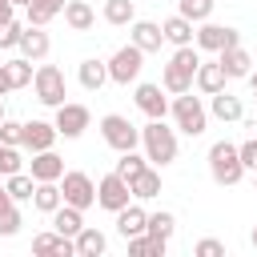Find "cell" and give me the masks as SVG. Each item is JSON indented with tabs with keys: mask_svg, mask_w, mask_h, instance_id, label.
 Wrapping results in <instances>:
<instances>
[{
	"mask_svg": "<svg viewBox=\"0 0 257 257\" xmlns=\"http://www.w3.org/2000/svg\"><path fill=\"white\" fill-rule=\"evenodd\" d=\"M141 145H145V157L149 165H173L177 161V128L165 124V116H153L145 128H141Z\"/></svg>",
	"mask_w": 257,
	"mask_h": 257,
	"instance_id": "1",
	"label": "cell"
},
{
	"mask_svg": "<svg viewBox=\"0 0 257 257\" xmlns=\"http://www.w3.org/2000/svg\"><path fill=\"white\" fill-rule=\"evenodd\" d=\"M169 112H173V120H177V128H181L185 137H201V133L209 128V112H205V104L193 96V88H189V92H177V100L169 104Z\"/></svg>",
	"mask_w": 257,
	"mask_h": 257,
	"instance_id": "2",
	"label": "cell"
},
{
	"mask_svg": "<svg viewBox=\"0 0 257 257\" xmlns=\"http://www.w3.org/2000/svg\"><path fill=\"white\" fill-rule=\"evenodd\" d=\"M209 177H213L217 185H225V189L245 177V165H241V157H237V145L217 141V145L209 149Z\"/></svg>",
	"mask_w": 257,
	"mask_h": 257,
	"instance_id": "3",
	"label": "cell"
},
{
	"mask_svg": "<svg viewBox=\"0 0 257 257\" xmlns=\"http://www.w3.org/2000/svg\"><path fill=\"white\" fill-rule=\"evenodd\" d=\"M100 137H104V145L116 149V153H128V149L141 145V128H137L128 116H120V112H104V116H100Z\"/></svg>",
	"mask_w": 257,
	"mask_h": 257,
	"instance_id": "4",
	"label": "cell"
},
{
	"mask_svg": "<svg viewBox=\"0 0 257 257\" xmlns=\"http://www.w3.org/2000/svg\"><path fill=\"white\" fill-rule=\"evenodd\" d=\"M32 88H36V100H40V104H48V108L64 104V92H68L64 72H60L56 64H40V68L32 72Z\"/></svg>",
	"mask_w": 257,
	"mask_h": 257,
	"instance_id": "5",
	"label": "cell"
},
{
	"mask_svg": "<svg viewBox=\"0 0 257 257\" xmlns=\"http://www.w3.org/2000/svg\"><path fill=\"white\" fill-rule=\"evenodd\" d=\"M104 64H108V80H112V84H133V80L141 76V68H145V52H141L137 44H124V48H116L112 60H104Z\"/></svg>",
	"mask_w": 257,
	"mask_h": 257,
	"instance_id": "6",
	"label": "cell"
},
{
	"mask_svg": "<svg viewBox=\"0 0 257 257\" xmlns=\"http://www.w3.org/2000/svg\"><path fill=\"white\" fill-rule=\"evenodd\" d=\"M60 197H64V205L84 213L88 205H96V185H92L88 173H64L60 177Z\"/></svg>",
	"mask_w": 257,
	"mask_h": 257,
	"instance_id": "7",
	"label": "cell"
},
{
	"mask_svg": "<svg viewBox=\"0 0 257 257\" xmlns=\"http://www.w3.org/2000/svg\"><path fill=\"white\" fill-rule=\"evenodd\" d=\"M193 40H197L201 52H221V48L241 44V32L225 28V24H213V20H201V28H193Z\"/></svg>",
	"mask_w": 257,
	"mask_h": 257,
	"instance_id": "8",
	"label": "cell"
},
{
	"mask_svg": "<svg viewBox=\"0 0 257 257\" xmlns=\"http://www.w3.org/2000/svg\"><path fill=\"white\" fill-rule=\"evenodd\" d=\"M56 133L64 137V141H76L88 124H92V112L84 108V104H72V100H64V104H56Z\"/></svg>",
	"mask_w": 257,
	"mask_h": 257,
	"instance_id": "9",
	"label": "cell"
},
{
	"mask_svg": "<svg viewBox=\"0 0 257 257\" xmlns=\"http://www.w3.org/2000/svg\"><path fill=\"white\" fill-rule=\"evenodd\" d=\"M128 201H133V189H128V181H124L120 173H108V177L96 181V205H100V209L116 213V209H124Z\"/></svg>",
	"mask_w": 257,
	"mask_h": 257,
	"instance_id": "10",
	"label": "cell"
},
{
	"mask_svg": "<svg viewBox=\"0 0 257 257\" xmlns=\"http://www.w3.org/2000/svg\"><path fill=\"white\" fill-rule=\"evenodd\" d=\"M32 253H40V257H76V245H72V237H60L56 229H48V233L32 237Z\"/></svg>",
	"mask_w": 257,
	"mask_h": 257,
	"instance_id": "11",
	"label": "cell"
},
{
	"mask_svg": "<svg viewBox=\"0 0 257 257\" xmlns=\"http://www.w3.org/2000/svg\"><path fill=\"white\" fill-rule=\"evenodd\" d=\"M20 56H28V60H44L48 56V48H52V40H48V32L40 28V24H24V32H20Z\"/></svg>",
	"mask_w": 257,
	"mask_h": 257,
	"instance_id": "12",
	"label": "cell"
},
{
	"mask_svg": "<svg viewBox=\"0 0 257 257\" xmlns=\"http://www.w3.org/2000/svg\"><path fill=\"white\" fill-rule=\"evenodd\" d=\"M28 173H32V181H60V177H64V161H60L52 149H40V153H32Z\"/></svg>",
	"mask_w": 257,
	"mask_h": 257,
	"instance_id": "13",
	"label": "cell"
},
{
	"mask_svg": "<svg viewBox=\"0 0 257 257\" xmlns=\"http://www.w3.org/2000/svg\"><path fill=\"white\" fill-rule=\"evenodd\" d=\"M217 60H221V68H225V76H229V80H241V76H249V72H253V56H249L241 44L221 48V52H217Z\"/></svg>",
	"mask_w": 257,
	"mask_h": 257,
	"instance_id": "14",
	"label": "cell"
},
{
	"mask_svg": "<svg viewBox=\"0 0 257 257\" xmlns=\"http://www.w3.org/2000/svg\"><path fill=\"white\" fill-rule=\"evenodd\" d=\"M133 100H137V108H141L149 120L169 112V100H165V88H161V84H137V96H133Z\"/></svg>",
	"mask_w": 257,
	"mask_h": 257,
	"instance_id": "15",
	"label": "cell"
},
{
	"mask_svg": "<svg viewBox=\"0 0 257 257\" xmlns=\"http://www.w3.org/2000/svg\"><path fill=\"white\" fill-rule=\"evenodd\" d=\"M56 137H60V133H56V124H48V120H28V124H24V141H20V145H24L28 153H40V149H52V145H56Z\"/></svg>",
	"mask_w": 257,
	"mask_h": 257,
	"instance_id": "16",
	"label": "cell"
},
{
	"mask_svg": "<svg viewBox=\"0 0 257 257\" xmlns=\"http://www.w3.org/2000/svg\"><path fill=\"white\" fill-rule=\"evenodd\" d=\"M128 44H137L141 52H157V48L165 44V32H161V24H153V20H133Z\"/></svg>",
	"mask_w": 257,
	"mask_h": 257,
	"instance_id": "17",
	"label": "cell"
},
{
	"mask_svg": "<svg viewBox=\"0 0 257 257\" xmlns=\"http://www.w3.org/2000/svg\"><path fill=\"white\" fill-rule=\"evenodd\" d=\"M64 24H68L72 32H88V28L96 24L92 4H88V0H64Z\"/></svg>",
	"mask_w": 257,
	"mask_h": 257,
	"instance_id": "18",
	"label": "cell"
},
{
	"mask_svg": "<svg viewBox=\"0 0 257 257\" xmlns=\"http://www.w3.org/2000/svg\"><path fill=\"white\" fill-rule=\"evenodd\" d=\"M76 80H80V88L100 92V88H104V80H108V64H104V60H96V56H88V60H80V68H76Z\"/></svg>",
	"mask_w": 257,
	"mask_h": 257,
	"instance_id": "19",
	"label": "cell"
},
{
	"mask_svg": "<svg viewBox=\"0 0 257 257\" xmlns=\"http://www.w3.org/2000/svg\"><path fill=\"white\" fill-rule=\"evenodd\" d=\"M225 80H229V76H225L221 60H213V64H205V60H201V64H197V72H193V84H197L201 92H209V96H213V92H221V88H225Z\"/></svg>",
	"mask_w": 257,
	"mask_h": 257,
	"instance_id": "20",
	"label": "cell"
},
{
	"mask_svg": "<svg viewBox=\"0 0 257 257\" xmlns=\"http://www.w3.org/2000/svg\"><path fill=\"white\" fill-rule=\"evenodd\" d=\"M145 221H149V213L141 209V205H124V209H116V233L128 241V237H137V233H145Z\"/></svg>",
	"mask_w": 257,
	"mask_h": 257,
	"instance_id": "21",
	"label": "cell"
},
{
	"mask_svg": "<svg viewBox=\"0 0 257 257\" xmlns=\"http://www.w3.org/2000/svg\"><path fill=\"white\" fill-rule=\"evenodd\" d=\"M128 189H133L137 201H153V197H161V173H157L153 165H145V169L128 181Z\"/></svg>",
	"mask_w": 257,
	"mask_h": 257,
	"instance_id": "22",
	"label": "cell"
},
{
	"mask_svg": "<svg viewBox=\"0 0 257 257\" xmlns=\"http://www.w3.org/2000/svg\"><path fill=\"white\" fill-rule=\"evenodd\" d=\"M52 229H56L60 237H76V233L84 229V213L60 201V209H52Z\"/></svg>",
	"mask_w": 257,
	"mask_h": 257,
	"instance_id": "23",
	"label": "cell"
},
{
	"mask_svg": "<svg viewBox=\"0 0 257 257\" xmlns=\"http://www.w3.org/2000/svg\"><path fill=\"white\" fill-rule=\"evenodd\" d=\"M209 112L217 116V120H241L245 116V108H241V96H233V92H213V100H209Z\"/></svg>",
	"mask_w": 257,
	"mask_h": 257,
	"instance_id": "24",
	"label": "cell"
},
{
	"mask_svg": "<svg viewBox=\"0 0 257 257\" xmlns=\"http://www.w3.org/2000/svg\"><path fill=\"white\" fill-rule=\"evenodd\" d=\"M72 245H76V257H100L104 249H108V237L100 233V229H80L76 237H72Z\"/></svg>",
	"mask_w": 257,
	"mask_h": 257,
	"instance_id": "25",
	"label": "cell"
},
{
	"mask_svg": "<svg viewBox=\"0 0 257 257\" xmlns=\"http://www.w3.org/2000/svg\"><path fill=\"white\" fill-rule=\"evenodd\" d=\"M165 253H169L165 237H149V233L128 237V257H165Z\"/></svg>",
	"mask_w": 257,
	"mask_h": 257,
	"instance_id": "26",
	"label": "cell"
},
{
	"mask_svg": "<svg viewBox=\"0 0 257 257\" xmlns=\"http://www.w3.org/2000/svg\"><path fill=\"white\" fill-rule=\"evenodd\" d=\"M161 32H165V40H169L173 48H181V44H193V20H185L181 12H177V16H169V20L161 24Z\"/></svg>",
	"mask_w": 257,
	"mask_h": 257,
	"instance_id": "27",
	"label": "cell"
},
{
	"mask_svg": "<svg viewBox=\"0 0 257 257\" xmlns=\"http://www.w3.org/2000/svg\"><path fill=\"white\" fill-rule=\"evenodd\" d=\"M60 185L56 181H36V189H32V205L40 209V213H48L52 217V209H60Z\"/></svg>",
	"mask_w": 257,
	"mask_h": 257,
	"instance_id": "28",
	"label": "cell"
},
{
	"mask_svg": "<svg viewBox=\"0 0 257 257\" xmlns=\"http://www.w3.org/2000/svg\"><path fill=\"white\" fill-rule=\"evenodd\" d=\"M161 88H165V92H173V96H177V92H189V88H193V72H185L181 64H173V60H169V64H165V72H161Z\"/></svg>",
	"mask_w": 257,
	"mask_h": 257,
	"instance_id": "29",
	"label": "cell"
},
{
	"mask_svg": "<svg viewBox=\"0 0 257 257\" xmlns=\"http://www.w3.org/2000/svg\"><path fill=\"white\" fill-rule=\"evenodd\" d=\"M24 12H28V24H40V28H44L52 16H60V12H64V0H28V8H24Z\"/></svg>",
	"mask_w": 257,
	"mask_h": 257,
	"instance_id": "30",
	"label": "cell"
},
{
	"mask_svg": "<svg viewBox=\"0 0 257 257\" xmlns=\"http://www.w3.org/2000/svg\"><path fill=\"white\" fill-rule=\"evenodd\" d=\"M4 189H8V197H12V201H32L36 181H32V173H8Z\"/></svg>",
	"mask_w": 257,
	"mask_h": 257,
	"instance_id": "31",
	"label": "cell"
},
{
	"mask_svg": "<svg viewBox=\"0 0 257 257\" xmlns=\"http://www.w3.org/2000/svg\"><path fill=\"white\" fill-rule=\"evenodd\" d=\"M173 229H177V217L169 213V209H161V213H149V221H145V233L149 237H173Z\"/></svg>",
	"mask_w": 257,
	"mask_h": 257,
	"instance_id": "32",
	"label": "cell"
},
{
	"mask_svg": "<svg viewBox=\"0 0 257 257\" xmlns=\"http://www.w3.org/2000/svg\"><path fill=\"white\" fill-rule=\"evenodd\" d=\"M4 72H8L12 88H24V84H32V60H28V56H12V60L4 64Z\"/></svg>",
	"mask_w": 257,
	"mask_h": 257,
	"instance_id": "33",
	"label": "cell"
},
{
	"mask_svg": "<svg viewBox=\"0 0 257 257\" xmlns=\"http://www.w3.org/2000/svg\"><path fill=\"white\" fill-rule=\"evenodd\" d=\"M104 20H108V24H133V20H137L133 0H104Z\"/></svg>",
	"mask_w": 257,
	"mask_h": 257,
	"instance_id": "34",
	"label": "cell"
},
{
	"mask_svg": "<svg viewBox=\"0 0 257 257\" xmlns=\"http://www.w3.org/2000/svg\"><path fill=\"white\" fill-rule=\"evenodd\" d=\"M145 165H149V157H141L137 149H128V153H120V161H116V169H112V173H120L124 181H133V177H137Z\"/></svg>",
	"mask_w": 257,
	"mask_h": 257,
	"instance_id": "35",
	"label": "cell"
},
{
	"mask_svg": "<svg viewBox=\"0 0 257 257\" xmlns=\"http://www.w3.org/2000/svg\"><path fill=\"white\" fill-rule=\"evenodd\" d=\"M185 20H193V24H201V20H209L213 16V0H181V8H177Z\"/></svg>",
	"mask_w": 257,
	"mask_h": 257,
	"instance_id": "36",
	"label": "cell"
},
{
	"mask_svg": "<svg viewBox=\"0 0 257 257\" xmlns=\"http://www.w3.org/2000/svg\"><path fill=\"white\" fill-rule=\"evenodd\" d=\"M20 225H24V217H20L16 201H12V205H4V209H0V237H16V233H20Z\"/></svg>",
	"mask_w": 257,
	"mask_h": 257,
	"instance_id": "37",
	"label": "cell"
},
{
	"mask_svg": "<svg viewBox=\"0 0 257 257\" xmlns=\"http://www.w3.org/2000/svg\"><path fill=\"white\" fill-rule=\"evenodd\" d=\"M20 149L16 145H0V177H8V173H20Z\"/></svg>",
	"mask_w": 257,
	"mask_h": 257,
	"instance_id": "38",
	"label": "cell"
},
{
	"mask_svg": "<svg viewBox=\"0 0 257 257\" xmlns=\"http://www.w3.org/2000/svg\"><path fill=\"white\" fill-rule=\"evenodd\" d=\"M20 141H24V124L4 116V120H0V145H16V149H20Z\"/></svg>",
	"mask_w": 257,
	"mask_h": 257,
	"instance_id": "39",
	"label": "cell"
},
{
	"mask_svg": "<svg viewBox=\"0 0 257 257\" xmlns=\"http://www.w3.org/2000/svg\"><path fill=\"white\" fill-rule=\"evenodd\" d=\"M193 253H197V257H225V245H221L217 237H201V241L193 245Z\"/></svg>",
	"mask_w": 257,
	"mask_h": 257,
	"instance_id": "40",
	"label": "cell"
},
{
	"mask_svg": "<svg viewBox=\"0 0 257 257\" xmlns=\"http://www.w3.org/2000/svg\"><path fill=\"white\" fill-rule=\"evenodd\" d=\"M237 157H241V165H245V173H249V169H257V137H249V141H241V145H237Z\"/></svg>",
	"mask_w": 257,
	"mask_h": 257,
	"instance_id": "41",
	"label": "cell"
},
{
	"mask_svg": "<svg viewBox=\"0 0 257 257\" xmlns=\"http://www.w3.org/2000/svg\"><path fill=\"white\" fill-rule=\"evenodd\" d=\"M20 32H24V24L8 20V24L0 28V48H16V44H20Z\"/></svg>",
	"mask_w": 257,
	"mask_h": 257,
	"instance_id": "42",
	"label": "cell"
},
{
	"mask_svg": "<svg viewBox=\"0 0 257 257\" xmlns=\"http://www.w3.org/2000/svg\"><path fill=\"white\" fill-rule=\"evenodd\" d=\"M8 20H16V4H12V0H0V28H4Z\"/></svg>",
	"mask_w": 257,
	"mask_h": 257,
	"instance_id": "43",
	"label": "cell"
},
{
	"mask_svg": "<svg viewBox=\"0 0 257 257\" xmlns=\"http://www.w3.org/2000/svg\"><path fill=\"white\" fill-rule=\"evenodd\" d=\"M4 92H12V80H8V72H4V64H0V96Z\"/></svg>",
	"mask_w": 257,
	"mask_h": 257,
	"instance_id": "44",
	"label": "cell"
},
{
	"mask_svg": "<svg viewBox=\"0 0 257 257\" xmlns=\"http://www.w3.org/2000/svg\"><path fill=\"white\" fill-rule=\"evenodd\" d=\"M4 205H12V197H8V189L0 185V209H4Z\"/></svg>",
	"mask_w": 257,
	"mask_h": 257,
	"instance_id": "45",
	"label": "cell"
},
{
	"mask_svg": "<svg viewBox=\"0 0 257 257\" xmlns=\"http://www.w3.org/2000/svg\"><path fill=\"white\" fill-rule=\"evenodd\" d=\"M253 64H257V60H253ZM249 84H257V68H253V72H249Z\"/></svg>",
	"mask_w": 257,
	"mask_h": 257,
	"instance_id": "46",
	"label": "cell"
},
{
	"mask_svg": "<svg viewBox=\"0 0 257 257\" xmlns=\"http://www.w3.org/2000/svg\"><path fill=\"white\" fill-rule=\"evenodd\" d=\"M249 241H253V249H257V225H253V237H249Z\"/></svg>",
	"mask_w": 257,
	"mask_h": 257,
	"instance_id": "47",
	"label": "cell"
},
{
	"mask_svg": "<svg viewBox=\"0 0 257 257\" xmlns=\"http://www.w3.org/2000/svg\"><path fill=\"white\" fill-rule=\"evenodd\" d=\"M12 4H16V8H28V0H12Z\"/></svg>",
	"mask_w": 257,
	"mask_h": 257,
	"instance_id": "48",
	"label": "cell"
},
{
	"mask_svg": "<svg viewBox=\"0 0 257 257\" xmlns=\"http://www.w3.org/2000/svg\"><path fill=\"white\" fill-rule=\"evenodd\" d=\"M0 120H4V100H0Z\"/></svg>",
	"mask_w": 257,
	"mask_h": 257,
	"instance_id": "49",
	"label": "cell"
},
{
	"mask_svg": "<svg viewBox=\"0 0 257 257\" xmlns=\"http://www.w3.org/2000/svg\"><path fill=\"white\" fill-rule=\"evenodd\" d=\"M253 92H257V84H253Z\"/></svg>",
	"mask_w": 257,
	"mask_h": 257,
	"instance_id": "50",
	"label": "cell"
},
{
	"mask_svg": "<svg viewBox=\"0 0 257 257\" xmlns=\"http://www.w3.org/2000/svg\"><path fill=\"white\" fill-rule=\"evenodd\" d=\"M253 173H257V169H253Z\"/></svg>",
	"mask_w": 257,
	"mask_h": 257,
	"instance_id": "51",
	"label": "cell"
},
{
	"mask_svg": "<svg viewBox=\"0 0 257 257\" xmlns=\"http://www.w3.org/2000/svg\"><path fill=\"white\" fill-rule=\"evenodd\" d=\"M253 128H257V124H253Z\"/></svg>",
	"mask_w": 257,
	"mask_h": 257,
	"instance_id": "52",
	"label": "cell"
}]
</instances>
